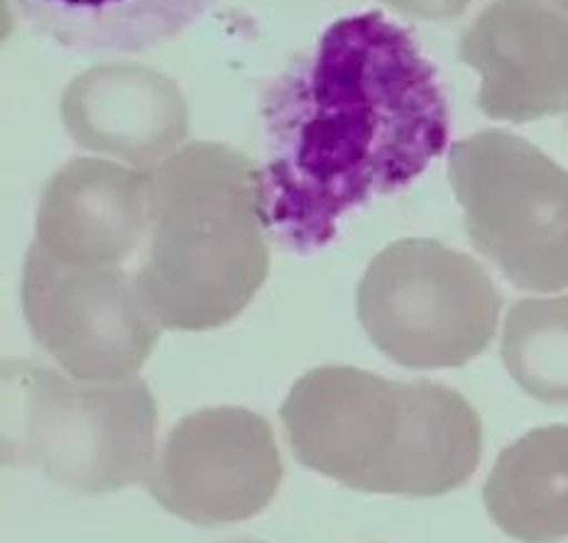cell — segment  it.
<instances>
[{"instance_id": "cell-1", "label": "cell", "mask_w": 568, "mask_h": 543, "mask_svg": "<svg viewBox=\"0 0 568 543\" xmlns=\"http://www.w3.org/2000/svg\"><path fill=\"white\" fill-rule=\"evenodd\" d=\"M260 117L267 228L300 255L419 180L452 137L439 69L383 10L331 22L265 86Z\"/></svg>"}, {"instance_id": "cell-2", "label": "cell", "mask_w": 568, "mask_h": 543, "mask_svg": "<svg viewBox=\"0 0 568 543\" xmlns=\"http://www.w3.org/2000/svg\"><path fill=\"white\" fill-rule=\"evenodd\" d=\"M304 468L358 492L439 498L476 475L483 423L456 389L326 365L300 377L280 411Z\"/></svg>"}, {"instance_id": "cell-3", "label": "cell", "mask_w": 568, "mask_h": 543, "mask_svg": "<svg viewBox=\"0 0 568 543\" xmlns=\"http://www.w3.org/2000/svg\"><path fill=\"white\" fill-rule=\"evenodd\" d=\"M150 230L140 297L170 330L239 318L270 275L263 170L226 143L199 140L148 170Z\"/></svg>"}, {"instance_id": "cell-4", "label": "cell", "mask_w": 568, "mask_h": 543, "mask_svg": "<svg viewBox=\"0 0 568 543\" xmlns=\"http://www.w3.org/2000/svg\"><path fill=\"white\" fill-rule=\"evenodd\" d=\"M6 460L81 494L148 480L158 404L145 380L84 382L34 360L3 362Z\"/></svg>"}, {"instance_id": "cell-5", "label": "cell", "mask_w": 568, "mask_h": 543, "mask_svg": "<svg viewBox=\"0 0 568 543\" xmlns=\"http://www.w3.org/2000/svg\"><path fill=\"white\" fill-rule=\"evenodd\" d=\"M503 297L478 259L432 238L387 245L365 267L358 318L371 344L409 370H444L493 344Z\"/></svg>"}, {"instance_id": "cell-6", "label": "cell", "mask_w": 568, "mask_h": 543, "mask_svg": "<svg viewBox=\"0 0 568 543\" xmlns=\"http://www.w3.org/2000/svg\"><path fill=\"white\" fill-rule=\"evenodd\" d=\"M470 245L525 291L568 289V170L507 130L448 147Z\"/></svg>"}, {"instance_id": "cell-7", "label": "cell", "mask_w": 568, "mask_h": 543, "mask_svg": "<svg viewBox=\"0 0 568 543\" xmlns=\"http://www.w3.org/2000/svg\"><path fill=\"white\" fill-rule=\"evenodd\" d=\"M22 311L40 350L84 382L135 377L162 334L135 272L64 265L32 243L22 267Z\"/></svg>"}, {"instance_id": "cell-8", "label": "cell", "mask_w": 568, "mask_h": 543, "mask_svg": "<svg viewBox=\"0 0 568 543\" xmlns=\"http://www.w3.org/2000/svg\"><path fill=\"white\" fill-rule=\"evenodd\" d=\"M284 478L270 421L241 407L201 409L164 439L148 492L196 526H223L263 514Z\"/></svg>"}, {"instance_id": "cell-9", "label": "cell", "mask_w": 568, "mask_h": 543, "mask_svg": "<svg viewBox=\"0 0 568 543\" xmlns=\"http://www.w3.org/2000/svg\"><path fill=\"white\" fill-rule=\"evenodd\" d=\"M456 54L478 74V109L490 121L523 125L568 111V8L554 0H490Z\"/></svg>"}, {"instance_id": "cell-10", "label": "cell", "mask_w": 568, "mask_h": 543, "mask_svg": "<svg viewBox=\"0 0 568 543\" xmlns=\"http://www.w3.org/2000/svg\"><path fill=\"white\" fill-rule=\"evenodd\" d=\"M148 230V170L77 157L47 182L32 245L64 265L123 267L145 250Z\"/></svg>"}, {"instance_id": "cell-11", "label": "cell", "mask_w": 568, "mask_h": 543, "mask_svg": "<svg viewBox=\"0 0 568 543\" xmlns=\"http://www.w3.org/2000/svg\"><path fill=\"white\" fill-rule=\"evenodd\" d=\"M62 123L81 150L152 170L184 147L189 103L158 69L111 62L87 69L64 89Z\"/></svg>"}, {"instance_id": "cell-12", "label": "cell", "mask_w": 568, "mask_h": 543, "mask_svg": "<svg viewBox=\"0 0 568 543\" xmlns=\"http://www.w3.org/2000/svg\"><path fill=\"white\" fill-rule=\"evenodd\" d=\"M219 0H10L26 25L64 50L135 54L168 44Z\"/></svg>"}, {"instance_id": "cell-13", "label": "cell", "mask_w": 568, "mask_h": 543, "mask_svg": "<svg viewBox=\"0 0 568 543\" xmlns=\"http://www.w3.org/2000/svg\"><path fill=\"white\" fill-rule=\"evenodd\" d=\"M493 522L523 543L568 539V423L531 429L497 455L483 488Z\"/></svg>"}, {"instance_id": "cell-14", "label": "cell", "mask_w": 568, "mask_h": 543, "mask_svg": "<svg viewBox=\"0 0 568 543\" xmlns=\"http://www.w3.org/2000/svg\"><path fill=\"white\" fill-rule=\"evenodd\" d=\"M500 358L529 397L568 407V294L515 301L505 318Z\"/></svg>"}, {"instance_id": "cell-15", "label": "cell", "mask_w": 568, "mask_h": 543, "mask_svg": "<svg viewBox=\"0 0 568 543\" xmlns=\"http://www.w3.org/2000/svg\"><path fill=\"white\" fill-rule=\"evenodd\" d=\"M383 3L405 18L442 22L464 16L473 0H383Z\"/></svg>"}, {"instance_id": "cell-16", "label": "cell", "mask_w": 568, "mask_h": 543, "mask_svg": "<svg viewBox=\"0 0 568 543\" xmlns=\"http://www.w3.org/2000/svg\"><path fill=\"white\" fill-rule=\"evenodd\" d=\"M556 6H561V8H568V0H554Z\"/></svg>"}, {"instance_id": "cell-17", "label": "cell", "mask_w": 568, "mask_h": 543, "mask_svg": "<svg viewBox=\"0 0 568 543\" xmlns=\"http://www.w3.org/2000/svg\"><path fill=\"white\" fill-rule=\"evenodd\" d=\"M245 543H255V541H245Z\"/></svg>"}]
</instances>
